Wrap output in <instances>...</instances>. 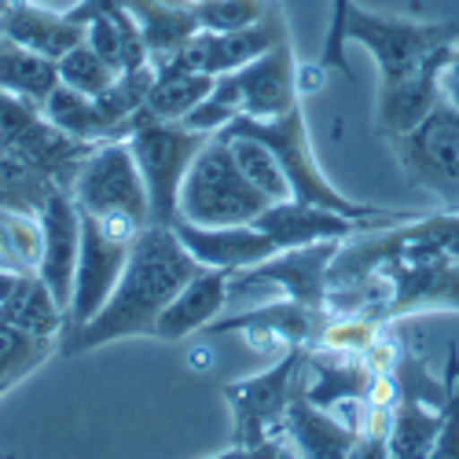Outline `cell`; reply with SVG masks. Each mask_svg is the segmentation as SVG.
I'll return each instance as SVG.
<instances>
[{"label":"cell","instance_id":"6da1fadb","mask_svg":"<svg viewBox=\"0 0 459 459\" xmlns=\"http://www.w3.org/2000/svg\"><path fill=\"white\" fill-rule=\"evenodd\" d=\"M195 269H199V261L187 254L173 224H147L136 236L129 261H126V273L114 283L103 309L78 331H66L59 338V353L78 357V353L110 346L118 338L155 334L162 309Z\"/></svg>","mask_w":459,"mask_h":459},{"label":"cell","instance_id":"7a4b0ae2","mask_svg":"<svg viewBox=\"0 0 459 459\" xmlns=\"http://www.w3.org/2000/svg\"><path fill=\"white\" fill-rule=\"evenodd\" d=\"M313 346H290L287 353H280V360L269 371L247 375L239 382H228L224 386V401L232 408V448L224 455H298L287 441V408L290 397L301 382L305 360H309Z\"/></svg>","mask_w":459,"mask_h":459},{"label":"cell","instance_id":"3957f363","mask_svg":"<svg viewBox=\"0 0 459 459\" xmlns=\"http://www.w3.org/2000/svg\"><path fill=\"white\" fill-rule=\"evenodd\" d=\"M269 199L243 177L236 166L232 143L224 133H213L195 155L180 184V221L191 224H250Z\"/></svg>","mask_w":459,"mask_h":459},{"label":"cell","instance_id":"277c9868","mask_svg":"<svg viewBox=\"0 0 459 459\" xmlns=\"http://www.w3.org/2000/svg\"><path fill=\"white\" fill-rule=\"evenodd\" d=\"M206 143H210V133H199L184 122H159V118H147V114L133 118L129 147L147 187L151 224L180 221V184Z\"/></svg>","mask_w":459,"mask_h":459},{"label":"cell","instance_id":"5b68a950","mask_svg":"<svg viewBox=\"0 0 459 459\" xmlns=\"http://www.w3.org/2000/svg\"><path fill=\"white\" fill-rule=\"evenodd\" d=\"M78 213H82V254H78V273H74L66 331H78L103 309L114 283L126 273V261H129L136 236L147 228L122 213H85V210Z\"/></svg>","mask_w":459,"mask_h":459},{"label":"cell","instance_id":"8992f818","mask_svg":"<svg viewBox=\"0 0 459 459\" xmlns=\"http://www.w3.org/2000/svg\"><path fill=\"white\" fill-rule=\"evenodd\" d=\"M350 41L375 56L378 85H394V82L411 78V74L445 45H455L459 22L455 19L419 22V19H401V15H375V12H364L360 4H353L346 15V45Z\"/></svg>","mask_w":459,"mask_h":459},{"label":"cell","instance_id":"52a82bcc","mask_svg":"<svg viewBox=\"0 0 459 459\" xmlns=\"http://www.w3.org/2000/svg\"><path fill=\"white\" fill-rule=\"evenodd\" d=\"M0 147L12 151L19 162H26L41 177L56 180L59 187H70L74 173H78V166L96 143H85L52 126L41 103L0 89Z\"/></svg>","mask_w":459,"mask_h":459},{"label":"cell","instance_id":"ba28073f","mask_svg":"<svg viewBox=\"0 0 459 459\" xmlns=\"http://www.w3.org/2000/svg\"><path fill=\"white\" fill-rule=\"evenodd\" d=\"M386 143L415 187L441 199L445 210H459V107L441 100L411 133Z\"/></svg>","mask_w":459,"mask_h":459},{"label":"cell","instance_id":"9c48e42d","mask_svg":"<svg viewBox=\"0 0 459 459\" xmlns=\"http://www.w3.org/2000/svg\"><path fill=\"white\" fill-rule=\"evenodd\" d=\"M342 239H324L294 250H276L250 269H239L228 280V301H257L264 294L294 298L305 305L327 309V269L331 257L338 254Z\"/></svg>","mask_w":459,"mask_h":459},{"label":"cell","instance_id":"30bf717a","mask_svg":"<svg viewBox=\"0 0 459 459\" xmlns=\"http://www.w3.org/2000/svg\"><path fill=\"white\" fill-rule=\"evenodd\" d=\"M66 191L85 213H122L140 224H151L147 187H143L129 140L96 143L85 155V162L78 166V173H74Z\"/></svg>","mask_w":459,"mask_h":459},{"label":"cell","instance_id":"8fae6325","mask_svg":"<svg viewBox=\"0 0 459 459\" xmlns=\"http://www.w3.org/2000/svg\"><path fill=\"white\" fill-rule=\"evenodd\" d=\"M290 37V26H287V15L283 8L276 4L269 15L254 26H243V30H199L191 33V41L162 66H184V70H203L210 78L217 74H232V70H243L250 59H257L261 52H269L273 45L287 41Z\"/></svg>","mask_w":459,"mask_h":459},{"label":"cell","instance_id":"7c38bea8","mask_svg":"<svg viewBox=\"0 0 459 459\" xmlns=\"http://www.w3.org/2000/svg\"><path fill=\"white\" fill-rule=\"evenodd\" d=\"M327 320H331L327 309H316V305H305L294 298H276L264 305H250V309L228 320H213L210 331L213 334L243 331L261 353H287L290 346H316Z\"/></svg>","mask_w":459,"mask_h":459},{"label":"cell","instance_id":"4fadbf2b","mask_svg":"<svg viewBox=\"0 0 459 459\" xmlns=\"http://www.w3.org/2000/svg\"><path fill=\"white\" fill-rule=\"evenodd\" d=\"M41 221V261H37V276H41L56 301L70 309L74 294V273H78V254H82V213L78 203L66 187L48 191V199L37 210Z\"/></svg>","mask_w":459,"mask_h":459},{"label":"cell","instance_id":"5bb4252c","mask_svg":"<svg viewBox=\"0 0 459 459\" xmlns=\"http://www.w3.org/2000/svg\"><path fill=\"white\" fill-rule=\"evenodd\" d=\"M254 224L276 243V250H294V247H309L324 239H350L357 232H371V224L364 221H353L338 210L301 203V199L269 203L254 217Z\"/></svg>","mask_w":459,"mask_h":459},{"label":"cell","instance_id":"9a60e30c","mask_svg":"<svg viewBox=\"0 0 459 459\" xmlns=\"http://www.w3.org/2000/svg\"><path fill=\"white\" fill-rule=\"evenodd\" d=\"M177 236L187 247V254L195 257L206 269H224V273H239L250 264L264 261L276 254V243L250 224H191V221H177Z\"/></svg>","mask_w":459,"mask_h":459},{"label":"cell","instance_id":"2e32d148","mask_svg":"<svg viewBox=\"0 0 459 459\" xmlns=\"http://www.w3.org/2000/svg\"><path fill=\"white\" fill-rule=\"evenodd\" d=\"M239 89H243V114L250 118H280L294 103H301L298 89V59L290 48V37L269 52L250 59L243 70H236Z\"/></svg>","mask_w":459,"mask_h":459},{"label":"cell","instance_id":"e0dca14e","mask_svg":"<svg viewBox=\"0 0 459 459\" xmlns=\"http://www.w3.org/2000/svg\"><path fill=\"white\" fill-rule=\"evenodd\" d=\"M0 33L56 63L85 41V26L74 22L70 12H52L37 0H0Z\"/></svg>","mask_w":459,"mask_h":459},{"label":"cell","instance_id":"ac0fdd59","mask_svg":"<svg viewBox=\"0 0 459 459\" xmlns=\"http://www.w3.org/2000/svg\"><path fill=\"white\" fill-rule=\"evenodd\" d=\"M228 280H232V273L199 264V269L184 280V287L173 294V301L162 309V316L155 324V338L180 342L187 334L210 327L228 309Z\"/></svg>","mask_w":459,"mask_h":459},{"label":"cell","instance_id":"d6986e66","mask_svg":"<svg viewBox=\"0 0 459 459\" xmlns=\"http://www.w3.org/2000/svg\"><path fill=\"white\" fill-rule=\"evenodd\" d=\"M452 45H445L441 52H434L423 66H419L411 78L394 82V85H378V110H375V129L382 140H394L411 133L427 114L441 103V89H437V70L441 59Z\"/></svg>","mask_w":459,"mask_h":459},{"label":"cell","instance_id":"ffe728a7","mask_svg":"<svg viewBox=\"0 0 459 459\" xmlns=\"http://www.w3.org/2000/svg\"><path fill=\"white\" fill-rule=\"evenodd\" d=\"M287 441L298 455H313V459H346L357 452V434L338 415L305 397L301 382L287 408Z\"/></svg>","mask_w":459,"mask_h":459},{"label":"cell","instance_id":"44dd1931","mask_svg":"<svg viewBox=\"0 0 459 459\" xmlns=\"http://www.w3.org/2000/svg\"><path fill=\"white\" fill-rule=\"evenodd\" d=\"M126 8L133 12L147 45V59L155 66L169 63L191 41V33L203 30L195 4L187 0H126Z\"/></svg>","mask_w":459,"mask_h":459},{"label":"cell","instance_id":"7402d4cb","mask_svg":"<svg viewBox=\"0 0 459 459\" xmlns=\"http://www.w3.org/2000/svg\"><path fill=\"white\" fill-rule=\"evenodd\" d=\"M41 110L52 126H59L63 133L78 136L85 143H107V140H129L133 126L129 122H114L110 114L100 107L96 96H85L70 85H56L45 100H41Z\"/></svg>","mask_w":459,"mask_h":459},{"label":"cell","instance_id":"603a6c76","mask_svg":"<svg viewBox=\"0 0 459 459\" xmlns=\"http://www.w3.org/2000/svg\"><path fill=\"white\" fill-rule=\"evenodd\" d=\"M0 320L19 331H30L37 338H52V342H59L66 331V309L56 301L52 287L37 273H22L12 298L0 305Z\"/></svg>","mask_w":459,"mask_h":459},{"label":"cell","instance_id":"cb8c5ba5","mask_svg":"<svg viewBox=\"0 0 459 459\" xmlns=\"http://www.w3.org/2000/svg\"><path fill=\"white\" fill-rule=\"evenodd\" d=\"M213 78L203 70H184V66H159L155 85H151L140 114L159 122H184L191 110L203 103Z\"/></svg>","mask_w":459,"mask_h":459},{"label":"cell","instance_id":"d4e9b609","mask_svg":"<svg viewBox=\"0 0 459 459\" xmlns=\"http://www.w3.org/2000/svg\"><path fill=\"white\" fill-rule=\"evenodd\" d=\"M59 85V70L56 59H45L22 45H15L12 37L0 33V89L41 103L52 89Z\"/></svg>","mask_w":459,"mask_h":459},{"label":"cell","instance_id":"484cf974","mask_svg":"<svg viewBox=\"0 0 459 459\" xmlns=\"http://www.w3.org/2000/svg\"><path fill=\"white\" fill-rule=\"evenodd\" d=\"M441 430V408L401 397L390 419V455L415 459V455H434V441Z\"/></svg>","mask_w":459,"mask_h":459},{"label":"cell","instance_id":"4316f807","mask_svg":"<svg viewBox=\"0 0 459 459\" xmlns=\"http://www.w3.org/2000/svg\"><path fill=\"white\" fill-rule=\"evenodd\" d=\"M228 143H232V155H236V166L243 169V177L261 191L269 203H283L290 199V180L276 159V151L269 143H261L257 136H247V133H224Z\"/></svg>","mask_w":459,"mask_h":459},{"label":"cell","instance_id":"83f0119b","mask_svg":"<svg viewBox=\"0 0 459 459\" xmlns=\"http://www.w3.org/2000/svg\"><path fill=\"white\" fill-rule=\"evenodd\" d=\"M59 353V342L37 338L30 331H19L12 324L0 320V382H22L30 371L48 364Z\"/></svg>","mask_w":459,"mask_h":459},{"label":"cell","instance_id":"f1b7e54d","mask_svg":"<svg viewBox=\"0 0 459 459\" xmlns=\"http://www.w3.org/2000/svg\"><path fill=\"white\" fill-rule=\"evenodd\" d=\"M239 114H243V89H239V78H236V70H232V74H217L213 85H210V92H206L203 103L184 118V126L213 136V133H221V129L232 126Z\"/></svg>","mask_w":459,"mask_h":459},{"label":"cell","instance_id":"f546056e","mask_svg":"<svg viewBox=\"0 0 459 459\" xmlns=\"http://www.w3.org/2000/svg\"><path fill=\"white\" fill-rule=\"evenodd\" d=\"M56 70H59V82H63V85L78 89V92H85V96H103V92L110 89V82L118 78V70H114L89 41L74 45V48L56 63Z\"/></svg>","mask_w":459,"mask_h":459},{"label":"cell","instance_id":"4dcf8cb0","mask_svg":"<svg viewBox=\"0 0 459 459\" xmlns=\"http://www.w3.org/2000/svg\"><path fill=\"white\" fill-rule=\"evenodd\" d=\"M280 0H203L195 4L203 30H243L269 15Z\"/></svg>","mask_w":459,"mask_h":459},{"label":"cell","instance_id":"1f68e13d","mask_svg":"<svg viewBox=\"0 0 459 459\" xmlns=\"http://www.w3.org/2000/svg\"><path fill=\"white\" fill-rule=\"evenodd\" d=\"M445 404H441V430L434 441V455L459 459V350H448V371H445Z\"/></svg>","mask_w":459,"mask_h":459},{"label":"cell","instance_id":"d6a6232c","mask_svg":"<svg viewBox=\"0 0 459 459\" xmlns=\"http://www.w3.org/2000/svg\"><path fill=\"white\" fill-rule=\"evenodd\" d=\"M353 8V0H331V22H327V37H324V52L320 63L327 70H342L350 74V59H346V15Z\"/></svg>","mask_w":459,"mask_h":459},{"label":"cell","instance_id":"836d02e7","mask_svg":"<svg viewBox=\"0 0 459 459\" xmlns=\"http://www.w3.org/2000/svg\"><path fill=\"white\" fill-rule=\"evenodd\" d=\"M437 89H441V100L459 107V41L445 52L441 59V70H437Z\"/></svg>","mask_w":459,"mask_h":459},{"label":"cell","instance_id":"e575fe53","mask_svg":"<svg viewBox=\"0 0 459 459\" xmlns=\"http://www.w3.org/2000/svg\"><path fill=\"white\" fill-rule=\"evenodd\" d=\"M19 280H22V273H19V269H0V305H4V301L12 298V290L19 287Z\"/></svg>","mask_w":459,"mask_h":459},{"label":"cell","instance_id":"d590c367","mask_svg":"<svg viewBox=\"0 0 459 459\" xmlns=\"http://www.w3.org/2000/svg\"><path fill=\"white\" fill-rule=\"evenodd\" d=\"M8 390H12V382H0V397H4Z\"/></svg>","mask_w":459,"mask_h":459},{"label":"cell","instance_id":"8d00e7d4","mask_svg":"<svg viewBox=\"0 0 459 459\" xmlns=\"http://www.w3.org/2000/svg\"><path fill=\"white\" fill-rule=\"evenodd\" d=\"M187 4H203V0H187Z\"/></svg>","mask_w":459,"mask_h":459},{"label":"cell","instance_id":"74e56055","mask_svg":"<svg viewBox=\"0 0 459 459\" xmlns=\"http://www.w3.org/2000/svg\"><path fill=\"white\" fill-rule=\"evenodd\" d=\"M415 4H419V0H415Z\"/></svg>","mask_w":459,"mask_h":459}]
</instances>
